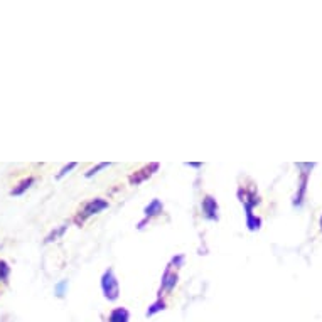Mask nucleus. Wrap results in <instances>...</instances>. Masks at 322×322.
I'll use <instances>...</instances> for the list:
<instances>
[{"instance_id": "nucleus-1", "label": "nucleus", "mask_w": 322, "mask_h": 322, "mask_svg": "<svg viewBox=\"0 0 322 322\" xmlns=\"http://www.w3.org/2000/svg\"><path fill=\"white\" fill-rule=\"evenodd\" d=\"M110 207V203L105 198H93L90 201H86V203H83L81 206H79V209L76 211V214H74L73 218V223L76 226H85V223L88 221L92 216L101 213V211L108 209Z\"/></svg>"}, {"instance_id": "nucleus-2", "label": "nucleus", "mask_w": 322, "mask_h": 322, "mask_svg": "<svg viewBox=\"0 0 322 322\" xmlns=\"http://www.w3.org/2000/svg\"><path fill=\"white\" fill-rule=\"evenodd\" d=\"M100 287H101V292H103V297L107 299L108 302L118 300L120 283L115 275V270H113L112 267H108L107 270L103 272V275H101V278H100Z\"/></svg>"}, {"instance_id": "nucleus-3", "label": "nucleus", "mask_w": 322, "mask_h": 322, "mask_svg": "<svg viewBox=\"0 0 322 322\" xmlns=\"http://www.w3.org/2000/svg\"><path fill=\"white\" fill-rule=\"evenodd\" d=\"M159 169H161V164H159V162H150V164L142 165V167L134 170V172L128 176V184L140 185L142 183H145V181H149Z\"/></svg>"}, {"instance_id": "nucleus-4", "label": "nucleus", "mask_w": 322, "mask_h": 322, "mask_svg": "<svg viewBox=\"0 0 322 322\" xmlns=\"http://www.w3.org/2000/svg\"><path fill=\"white\" fill-rule=\"evenodd\" d=\"M177 282H179V274L177 270H174L172 267H165L164 274H162V278H161V287H159V292H157V297H162V295H170L176 289Z\"/></svg>"}, {"instance_id": "nucleus-5", "label": "nucleus", "mask_w": 322, "mask_h": 322, "mask_svg": "<svg viewBox=\"0 0 322 322\" xmlns=\"http://www.w3.org/2000/svg\"><path fill=\"white\" fill-rule=\"evenodd\" d=\"M201 213L203 218L207 221H219V204L214 196L204 194L203 201H201Z\"/></svg>"}, {"instance_id": "nucleus-6", "label": "nucleus", "mask_w": 322, "mask_h": 322, "mask_svg": "<svg viewBox=\"0 0 322 322\" xmlns=\"http://www.w3.org/2000/svg\"><path fill=\"white\" fill-rule=\"evenodd\" d=\"M162 213H164V203L157 198L152 199L145 207H143V218H147V219H154V218H157V216H161Z\"/></svg>"}, {"instance_id": "nucleus-7", "label": "nucleus", "mask_w": 322, "mask_h": 322, "mask_svg": "<svg viewBox=\"0 0 322 322\" xmlns=\"http://www.w3.org/2000/svg\"><path fill=\"white\" fill-rule=\"evenodd\" d=\"M36 183V177L34 176H29V177H24L22 181H19V183L14 185L12 189H10V196H22L27 189H31V185Z\"/></svg>"}, {"instance_id": "nucleus-8", "label": "nucleus", "mask_w": 322, "mask_h": 322, "mask_svg": "<svg viewBox=\"0 0 322 322\" xmlns=\"http://www.w3.org/2000/svg\"><path fill=\"white\" fill-rule=\"evenodd\" d=\"M108 322H130V312L125 307H115L110 310Z\"/></svg>"}, {"instance_id": "nucleus-9", "label": "nucleus", "mask_w": 322, "mask_h": 322, "mask_svg": "<svg viewBox=\"0 0 322 322\" xmlns=\"http://www.w3.org/2000/svg\"><path fill=\"white\" fill-rule=\"evenodd\" d=\"M68 228H69V221H66V223H63V225L56 226V228L49 231V234H47L46 238H44V243L49 245V243H52V241H58L59 238L64 236V233L68 231Z\"/></svg>"}, {"instance_id": "nucleus-10", "label": "nucleus", "mask_w": 322, "mask_h": 322, "mask_svg": "<svg viewBox=\"0 0 322 322\" xmlns=\"http://www.w3.org/2000/svg\"><path fill=\"white\" fill-rule=\"evenodd\" d=\"M165 309H167V302H165V299L157 297V300L149 305V309H147V312H145V317H154L155 314L162 312V310H165Z\"/></svg>"}, {"instance_id": "nucleus-11", "label": "nucleus", "mask_w": 322, "mask_h": 322, "mask_svg": "<svg viewBox=\"0 0 322 322\" xmlns=\"http://www.w3.org/2000/svg\"><path fill=\"white\" fill-rule=\"evenodd\" d=\"M245 211H246V226H248V230L250 231L258 230L260 225H261V219L258 218V216L253 214V207L245 206Z\"/></svg>"}, {"instance_id": "nucleus-12", "label": "nucleus", "mask_w": 322, "mask_h": 322, "mask_svg": "<svg viewBox=\"0 0 322 322\" xmlns=\"http://www.w3.org/2000/svg\"><path fill=\"white\" fill-rule=\"evenodd\" d=\"M10 276V265L5 260H0V283H7Z\"/></svg>"}, {"instance_id": "nucleus-13", "label": "nucleus", "mask_w": 322, "mask_h": 322, "mask_svg": "<svg viewBox=\"0 0 322 322\" xmlns=\"http://www.w3.org/2000/svg\"><path fill=\"white\" fill-rule=\"evenodd\" d=\"M66 292H68V280H59V282L54 285V294H56V297L63 299L64 295H66Z\"/></svg>"}, {"instance_id": "nucleus-14", "label": "nucleus", "mask_w": 322, "mask_h": 322, "mask_svg": "<svg viewBox=\"0 0 322 322\" xmlns=\"http://www.w3.org/2000/svg\"><path fill=\"white\" fill-rule=\"evenodd\" d=\"M184 261H185V256L183 255V253H179V255H174L172 258H170V263H169V267H172V268H181V267H184Z\"/></svg>"}, {"instance_id": "nucleus-15", "label": "nucleus", "mask_w": 322, "mask_h": 322, "mask_svg": "<svg viewBox=\"0 0 322 322\" xmlns=\"http://www.w3.org/2000/svg\"><path fill=\"white\" fill-rule=\"evenodd\" d=\"M110 162H101V164H98V165H94V167H92L90 170H86V174H85V177L86 179H90V177H93L94 174H98V170H101V169H107V167H110Z\"/></svg>"}, {"instance_id": "nucleus-16", "label": "nucleus", "mask_w": 322, "mask_h": 322, "mask_svg": "<svg viewBox=\"0 0 322 322\" xmlns=\"http://www.w3.org/2000/svg\"><path fill=\"white\" fill-rule=\"evenodd\" d=\"M76 165H78L76 162H69V164H66V165H64V167H63V169L58 172V176H56V181H61L63 177L66 176V174H69L71 170H73L74 167H76Z\"/></svg>"}, {"instance_id": "nucleus-17", "label": "nucleus", "mask_w": 322, "mask_h": 322, "mask_svg": "<svg viewBox=\"0 0 322 322\" xmlns=\"http://www.w3.org/2000/svg\"><path fill=\"white\" fill-rule=\"evenodd\" d=\"M149 223H150V219L143 218L142 221H138V225H137V230H143V228H145V225H149Z\"/></svg>"}, {"instance_id": "nucleus-18", "label": "nucleus", "mask_w": 322, "mask_h": 322, "mask_svg": "<svg viewBox=\"0 0 322 322\" xmlns=\"http://www.w3.org/2000/svg\"><path fill=\"white\" fill-rule=\"evenodd\" d=\"M185 165H189V167H194V169H201V167H203V162H187Z\"/></svg>"}]
</instances>
